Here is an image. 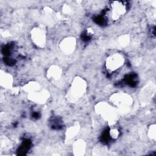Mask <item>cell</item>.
Listing matches in <instances>:
<instances>
[{
    "label": "cell",
    "instance_id": "9c48e42d",
    "mask_svg": "<svg viewBox=\"0 0 156 156\" xmlns=\"http://www.w3.org/2000/svg\"><path fill=\"white\" fill-rule=\"evenodd\" d=\"M62 75V69L57 65L51 66L47 72V76L49 80L52 82L59 80Z\"/></svg>",
    "mask_w": 156,
    "mask_h": 156
},
{
    "label": "cell",
    "instance_id": "8fae6325",
    "mask_svg": "<svg viewBox=\"0 0 156 156\" xmlns=\"http://www.w3.org/2000/svg\"><path fill=\"white\" fill-rule=\"evenodd\" d=\"M86 149V145L85 143L82 140H79L76 141L73 145V151L74 153V155H83L85 152Z\"/></svg>",
    "mask_w": 156,
    "mask_h": 156
},
{
    "label": "cell",
    "instance_id": "7c38bea8",
    "mask_svg": "<svg viewBox=\"0 0 156 156\" xmlns=\"http://www.w3.org/2000/svg\"><path fill=\"white\" fill-rule=\"evenodd\" d=\"M79 131V126L78 124H75L73 126L70 127L66 132V138L68 140H72L75 137Z\"/></svg>",
    "mask_w": 156,
    "mask_h": 156
},
{
    "label": "cell",
    "instance_id": "9a60e30c",
    "mask_svg": "<svg viewBox=\"0 0 156 156\" xmlns=\"http://www.w3.org/2000/svg\"><path fill=\"white\" fill-rule=\"evenodd\" d=\"M129 42V38L127 35H123L119 38V43L122 46H126Z\"/></svg>",
    "mask_w": 156,
    "mask_h": 156
},
{
    "label": "cell",
    "instance_id": "3957f363",
    "mask_svg": "<svg viewBox=\"0 0 156 156\" xmlns=\"http://www.w3.org/2000/svg\"><path fill=\"white\" fill-rule=\"evenodd\" d=\"M96 113L101 115L109 124H114L117 119V113L113 107L107 102H101L95 106Z\"/></svg>",
    "mask_w": 156,
    "mask_h": 156
},
{
    "label": "cell",
    "instance_id": "30bf717a",
    "mask_svg": "<svg viewBox=\"0 0 156 156\" xmlns=\"http://www.w3.org/2000/svg\"><path fill=\"white\" fill-rule=\"evenodd\" d=\"M0 82L2 87L5 88L10 89L12 87L13 78L10 74L1 71L0 75Z\"/></svg>",
    "mask_w": 156,
    "mask_h": 156
},
{
    "label": "cell",
    "instance_id": "ba28073f",
    "mask_svg": "<svg viewBox=\"0 0 156 156\" xmlns=\"http://www.w3.org/2000/svg\"><path fill=\"white\" fill-rule=\"evenodd\" d=\"M49 98L48 92L44 89H40L29 94V98L33 102L39 104L44 103Z\"/></svg>",
    "mask_w": 156,
    "mask_h": 156
},
{
    "label": "cell",
    "instance_id": "52a82bcc",
    "mask_svg": "<svg viewBox=\"0 0 156 156\" xmlns=\"http://www.w3.org/2000/svg\"><path fill=\"white\" fill-rule=\"evenodd\" d=\"M76 40L74 37H66L60 43V50L65 54H71L75 49Z\"/></svg>",
    "mask_w": 156,
    "mask_h": 156
},
{
    "label": "cell",
    "instance_id": "8992f818",
    "mask_svg": "<svg viewBox=\"0 0 156 156\" xmlns=\"http://www.w3.org/2000/svg\"><path fill=\"white\" fill-rule=\"evenodd\" d=\"M31 38L34 43L40 48H43L46 44V37L44 28L42 26L34 27L30 33Z\"/></svg>",
    "mask_w": 156,
    "mask_h": 156
},
{
    "label": "cell",
    "instance_id": "4fadbf2b",
    "mask_svg": "<svg viewBox=\"0 0 156 156\" xmlns=\"http://www.w3.org/2000/svg\"><path fill=\"white\" fill-rule=\"evenodd\" d=\"M148 136L150 139L152 140H155L156 138V128H155V124H152L149 126L148 129Z\"/></svg>",
    "mask_w": 156,
    "mask_h": 156
},
{
    "label": "cell",
    "instance_id": "277c9868",
    "mask_svg": "<svg viewBox=\"0 0 156 156\" xmlns=\"http://www.w3.org/2000/svg\"><path fill=\"white\" fill-rule=\"evenodd\" d=\"M125 59L119 53H114L109 55L106 60L107 69L110 71H115L121 68L124 64Z\"/></svg>",
    "mask_w": 156,
    "mask_h": 156
},
{
    "label": "cell",
    "instance_id": "5b68a950",
    "mask_svg": "<svg viewBox=\"0 0 156 156\" xmlns=\"http://www.w3.org/2000/svg\"><path fill=\"white\" fill-rule=\"evenodd\" d=\"M126 5L122 1H112L108 12V16L112 20H117L126 12Z\"/></svg>",
    "mask_w": 156,
    "mask_h": 156
},
{
    "label": "cell",
    "instance_id": "5bb4252c",
    "mask_svg": "<svg viewBox=\"0 0 156 156\" xmlns=\"http://www.w3.org/2000/svg\"><path fill=\"white\" fill-rule=\"evenodd\" d=\"M119 130L116 128H112L110 130L109 135L112 138H113V139L117 138L119 136Z\"/></svg>",
    "mask_w": 156,
    "mask_h": 156
},
{
    "label": "cell",
    "instance_id": "6da1fadb",
    "mask_svg": "<svg viewBox=\"0 0 156 156\" xmlns=\"http://www.w3.org/2000/svg\"><path fill=\"white\" fill-rule=\"evenodd\" d=\"M110 102L114 107H116L121 112H127L132 106L133 99L127 93H116L112 95Z\"/></svg>",
    "mask_w": 156,
    "mask_h": 156
},
{
    "label": "cell",
    "instance_id": "7a4b0ae2",
    "mask_svg": "<svg viewBox=\"0 0 156 156\" xmlns=\"http://www.w3.org/2000/svg\"><path fill=\"white\" fill-rule=\"evenodd\" d=\"M87 84L80 77H76L68 91V99L71 102H75L81 98L86 91Z\"/></svg>",
    "mask_w": 156,
    "mask_h": 156
}]
</instances>
